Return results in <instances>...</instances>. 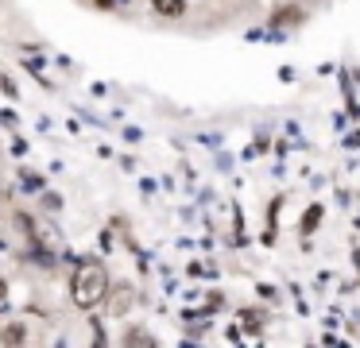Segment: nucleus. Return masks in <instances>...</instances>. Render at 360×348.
<instances>
[{"label":"nucleus","instance_id":"nucleus-7","mask_svg":"<svg viewBox=\"0 0 360 348\" xmlns=\"http://www.w3.org/2000/svg\"><path fill=\"white\" fill-rule=\"evenodd\" d=\"M4 294H8V286H4V278H0V302H4Z\"/></svg>","mask_w":360,"mask_h":348},{"label":"nucleus","instance_id":"nucleus-2","mask_svg":"<svg viewBox=\"0 0 360 348\" xmlns=\"http://www.w3.org/2000/svg\"><path fill=\"white\" fill-rule=\"evenodd\" d=\"M155 12H163V15H179V12H182V0H155Z\"/></svg>","mask_w":360,"mask_h":348},{"label":"nucleus","instance_id":"nucleus-6","mask_svg":"<svg viewBox=\"0 0 360 348\" xmlns=\"http://www.w3.org/2000/svg\"><path fill=\"white\" fill-rule=\"evenodd\" d=\"M128 344H151V337H143V333H132V337H128Z\"/></svg>","mask_w":360,"mask_h":348},{"label":"nucleus","instance_id":"nucleus-1","mask_svg":"<svg viewBox=\"0 0 360 348\" xmlns=\"http://www.w3.org/2000/svg\"><path fill=\"white\" fill-rule=\"evenodd\" d=\"M105 294H109V275H105V267L97 259H86L78 271H74V283H70V298L78 309H94L105 302Z\"/></svg>","mask_w":360,"mask_h":348},{"label":"nucleus","instance_id":"nucleus-5","mask_svg":"<svg viewBox=\"0 0 360 348\" xmlns=\"http://www.w3.org/2000/svg\"><path fill=\"white\" fill-rule=\"evenodd\" d=\"M295 20H298V12H290V8H287V12L275 15V23H295Z\"/></svg>","mask_w":360,"mask_h":348},{"label":"nucleus","instance_id":"nucleus-4","mask_svg":"<svg viewBox=\"0 0 360 348\" xmlns=\"http://www.w3.org/2000/svg\"><path fill=\"white\" fill-rule=\"evenodd\" d=\"M4 344H24V325H8V333H4Z\"/></svg>","mask_w":360,"mask_h":348},{"label":"nucleus","instance_id":"nucleus-3","mask_svg":"<svg viewBox=\"0 0 360 348\" xmlns=\"http://www.w3.org/2000/svg\"><path fill=\"white\" fill-rule=\"evenodd\" d=\"M128 306H132V294H128V290H117V302H112L109 309H112V314H124Z\"/></svg>","mask_w":360,"mask_h":348}]
</instances>
